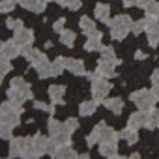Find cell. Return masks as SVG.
Here are the masks:
<instances>
[{
	"label": "cell",
	"mask_w": 159,
	"mask_h": 159,
	"mask_svg": "<svg viewBox=\"0 0 159 159\" xmlns=\"http://www.w3.org/2000/svg\"><path fill=\"white\" fill-rule=\"evenodd\" d=\"M99 99H83V103L79 105V114H81L83 118H90L94 112H96V109L99 107Z\"/></svg>",
	"instance_id": "obj_19"
},
{
	"label": "cell",
	"mask_w": 159,
	"mask_h": 159,
	"mask_svg": "<svg viewBox=\"0 0 159 159\" xmlns=\"http://www.w3.org/2000/svg\"><path fill=\"white\" fill-rule=\"evenodd\" d=\"M45 2H56V0H45Z\"/></svg>",
	"instance_id": "obj_48"
},
{
	"label": "cell",
	"mask_w": 159,
	"mask_h": 159,
	"mask_svg": "<svg viewBox=\"0 0 159 159\" xmlns=\"http://www.w3.org/2000/svg\"><path fill=\"white\" fill-rule=\"evenodd\" d=\"M54 148H56V144L51 140V137L47 139V137H43V135H34V137H30V142H28V148H26V153H25V157H28V159H34V157H41V155H45V153H52L54 152Z\"/></svg>",
	"instance_id": "obj_2"
},
{
	"label": "cell",
	"mask_w": 159,
	"mask_h": 159,
	"mask_svg": "<svg viewBox=\"0 0 159 159\" xmlns=\"http://www.w3.org/2000/svg\"><path fill=\"white\" fill-rule=\"evenodd\" d=\"M99 153L103 157H118V142H99Z\"/></svg>",
	"instance_id": "obj_25"
},
{
	"label": "cell",
	"mask_w": 159,
	"mask_h": 159,
	"mask_svg": "<svg viewBox=\"0 0 159 159\" xmlns=\"http://www.w3.org/2000/svg\"><path fill=\"white\" fill-rule=\"evenodd\" d=\"M99 58H105V60H118V56H116V51L111 47V45H105V47H101L99 49Z\"/></svg>",
	"instance_id": "obj_33"
},
{
	"label": "cell",
	"mask_w": 159,
	"mask_h": 159,
	"mask_svg": "<svg viewBox=\"0 0 159 159\" xmlns=\"http://www.w3.org/2000/svg\"><path fill=\"white\" fill-rule=\"evenodd\" d=\"M13 2H17V4H19V0H13Z\"/></svg>",
	"instance_id": "obj_49"
},
{
	"label": "cell",
	"mask_w": 159,
	"mask_h": 159,
	"mask_svg": "<svg viewBox=\"0 0 159 159\" xmlns=\"http://www.w3.org/2000/svg\"><path fill=\"white\" fill-rule=\"evenodd\" d=\"M56 2H58L62 8H67V10H71V11H77L79 8L83 6L81 0H56Z\"/></svg>",
	"instance_id": "obj_34"
},
{
	"label": "cell",
	"mask_w": 159,
	"mask_h": 159,
	"mask_svg": "<svg viewBox=\"0 0 159 159\" xmlns=\"http://www.w3.org/2000/svg\"><path fill=\"white\" fill-rule=\"evenodd\" d=\"M21 114H23V109L19 105L11 103L10 99L6 103H0V120H4L11 127H15V125L21 124Z\"/></svg>",
	"instance_id": "obj_6"
},
{
	"label": "cell",
	"mask_w": 159,
	"mask_h": 159,
	"mask_svg": "<svg viewBox=\"0 0 159 159\" xmlns=\"http://www.w3.org/2000/svg\"><path fill=\"white\" fill-rule=\"evenodd\" d=\"M109 28H111V39H114V41H124L125 38H127V34L131 32V28H133V19H131V15H124V13H120V15H116L112 21L109 19Z\"/></svg>",
	"instance_id": "obj_3"
},
{
	"label": "cell",
	"mask_w": 159,
	"mask_h": 159,
	"mask_svg": "<svg viewBox=\"0 0 159 159\" xmlns=\"http://www.w3.org/2000/svg\"><path fill=\"white\" fill-rule=\"evenodd\" d=\"M146 125V111H137V112H133V114H129V118H127V127H131V129H142Z\"/></svg>",
	"instance_id": "obj_20"
},
{
	"label": "cell",
	"mask_w": 159,
	"mask_h": 159,
	"mask_svg": "<svg viewBox=\"0 0 159 159\" xmlns=\"http://www.w3.org/2000/svg\"><path fill=\"white\" fill-rule=\"evenodd\" d=\"M15 4L13 0H0V13H11L15 10Z\"/></svg>",
	"instance_id": "obj_37"
},
{
	"label": "cell",
	"mask_w": 159,
	"mask_h": 159,
	"mask_svg": "<svg viewBox=\"0 0 159 159\" xmlns=\"http://www.w3.org/2000/svg\"><path fill=\"white\" fill-rule=\"evenodd\" d=\"M101 39H103V34L99 30H94L92 34H88V39L84 41V51L86 52H96L99 51L103 45H101Z\"/></svg>",
	"instance_id": "obj_14"
},
{
	"label": "cell",
	"mask_w": 159,
	"mask_h": 159,
	"mask_svg": "<svg viewBox=\"0 0 159 159\" xmlns=\"http://www.w3.org/2000/svg\"><path fill=\"white\" fill-rule=\"evenodd\" d=\"M129 99L137 105V109H140V111H152L153 107H155V103H157V98L153 96V92L152 90H144V88H140V90H135L131 96H129Z\"/></svg>",
	"instance_id": "obj_7"
},
{
	"label": "cell",
	"mask_w": 159,
	"mask_h": 159,
	"mask_svg": "<svg viewBox=\"0 0 159 159\" xmlns=\"http://www.w3.org/2000/svg\"><path fill=\"white\" fill-rule=\"evenodd\" d=\"M0 51H2L10 60H15L17 56H21V45L15 39H8L0 43Z\"/></svg>",
	"instance_id": "obj_13"
},
{
	"label": "cell",
	"mask_w": 159,
	"mask_h": 159,
	"mask_svg": "<svg viewBox=\"0 0 159 159\" xmlns=\"http://www.w3.org/2000/svg\"><path fill=\"white\" fill-rule=\"evenodd\" d=\"M148 19V26H146V34H148V45L152 49L159 47V21L155 17H146Z\"/></svg>",
	"instance_id": "obj_10"
},
{
	"label": "cell",
	"mask_w": 159,
	"mask_h": 159,
	"mask_svg": "<svg viewBox=\"0 0 159 159\" xmlns=\"http://www.w3.org/2000/svg\"><path fill=\"white\" fill-rule=\"evenodd\" d=\"M146 26H148V19H139V21H133V28H131V32H133L135 36H139V34L146 32Z\"/></svg>",
	"instance_id": "obj_36"
},
{
	"label": "cell",
	"mask_w": 159,
	"mask_h": 159,
	"mask_svg": "<svg viewBox=\"0 0 159 159\" xmlns=\"http://www.w3.org/2000/svg\"><path fill=\"white\" fill-rule=\"evenodd\" d=\"M144 13H146V17H155V19H159V2H157V0H153L152 4H148V6L144 8Z\"/></svg>",
	"instance_id": "obj_35"
},
{
	"label": "cell",
	"mask_w": 159,
	"mask_h": 159,
	"mask_svg": "<svg viewBox=\"0 0 159 159\" xmlns=\"http://www.w3.org/2000/svg\"><path fill=\"white\" fill-rule=\"evenodd\" d=\"M118 140H120V133H118L116 129L105 125L103 131H101V139H99V142H118Z\"/></svg>",
	"instance_id": "obj_27"
},
{
	"label": "cell",
	"mask_w": 159,
	"mask_h": 159,
	"mask_svg": "<svg viewBox=\"0 0 159 159\" xmlns=\"http://www.w3.org/2000/svg\"><path fill=\"white\" fill-rule=\"evenodd\" d=\"M152 92H153V96L157 98V101H159V84H152V88H150Z\"/></svg>",
	"instance_id": "obj_46"
},
{
	"label": "cell",
	"mask_w": 159,
	"mask_h": 159,
	"mask_svg": "<svg viewBox=\"0 0 159 159\" xmlns=\"http://www.w3.org/2000/svg\"><path fill=\"white\" fill-rule=\"evenodd\" d=\"M2 77H4V75H0V84H2Z\"/></svg>",
	"instance_id": "obj_47"
},
{
	"label": "cell",
	"mask_w": 159,
	"mask_h": 159,
	"mask_svg": "<svg viewBox=\"0 0 159 159\" xmlns=\"http://www.w3.org/2000/svg\"><path fill=\"white\" fill-rule=\"evenodd\" d=\"M79 153L71 148V144H58L54 148V152L51 153V157H54V159H73Z\"/></svg>",
	"instance_id": "obj_18"
},
{
	"label": "cell",
	"mask_w": 159,
	"mask_h": 159,
	"mask_svg": "<svg viewBox=\"0 0 159 159\" xmlns=\"http://www.w3.org/2000/svg\"><path fill=\"white\" fill-rule=\"evenodd\" d=\"M19 6L30 13H43L47 8L45 0H19Z\"/></svg>",
	"instance_id": "obj_15"
},
{
	"label": "cell",
	"mask_w": 159,
	"mask_h": 159,
	"mask_svg": "<svg viewBox=\"0 0 159 159\" xmlns=\"http://www.w3.org/2000/svg\"><path fill=\"white\" fill-rule=\"evenodd\" d=\"M157 129H159V127H157Z\"/></svg>",
	"instance_id": "obj_50"
},
{
	"label": "cell",
	"mask_w": 159,
	"mask_h": 159,
	"mask_svg": "<svg viewBox=\"0 0 159 159\" xmlns=\"http://www.w3.org/2000/svg\"><path fill=\"white\" fill-rule=\"evenodd\" d=\"M107 124L105 122H99L98 125H94V129L90 131V135L86 137V146L88 148H92V146H96V144H99V139H101V131H103V127H105Z\"/></svg>",
	"instance_id": "obj_22"
},
{
	"label": "cell",
	"mask_w": 159,
	"mask_h": 159,
	"mask_svg": "<svg viewBox=\"0 0 159 159\" xmlns=\"http://www.w3.org/2000/svg\"><path fill=\"white\" fill-rule=\"evenodd\" d=\"M28 142H30V137H13L10 140V150H8L10 157H25Z\"/></svg>",
	"instance_id": "obj_9"
},
{
	"label": "cell",
	"mask_w": 159,
	"mask_h": 159,
	"mask_svg": "<svg viewBox=\"0 0 159 159\" xmlns=\"http://www.w3.org/2000/svg\"><path fill=\"white\" fill-rule=\"evenodd\" d=\"M13 39H15L21 47H23V45H28V43H34V32H32L30 28L21 26V28L13 30Z\"/></svg>",
	"instance_id": "obj_17"
},
{
	"label": "cell",
	"mask_w": 159,
	"mask_h": 159,
	"mask_svg": "<svg viewBox=\"0 0 159 159\" xmlns=\"http://www.w3.org/2000/svg\"><path fill=\"white\" fill-rule=\"evenodd\" d=\"M64 125H66V129H67V131H69V133L73 135V133H75V131L79 129V120H77V118H71V116H69V118H67V120L64 122Z\"/></svg>",
	"instance_id": "obj_39"
},
{
	"label": "cell",
	"mask_w": 159,
	"mask_h": 159,
	"mask_svg": "<svg viewBox=\"0 0 159 159\" xmlns=\"http://www.w3.org/2000/svg\"><path fill=\"white\" fill-rule=\"evenodd\" d=\"M153 0H137V8H140V10H144L148 4H152Z\"/></svg>",
	"instance_id": "obj_43"
},
{
	"label": "cell",
	"mask_w": 159,
	"mask_h": 159,
	"mask_svg": "<svg viewBox=\"0 0 159 159\" xmlns=\"http://www.w3.org/2000/svg\"><path fill=\"white\" fill-rule=\"evenodd\" d=\"M0 139H4V140L13 139V127L10 124H6L4 120H0Z\"/></svg>",
	"instance_id": "obj_32"
},
{
	"label": "cell",
	"mask_w": 159,
	"mask_h": 159,
	"mask_svg": "<svg viewBox=\"0 0 159 159\" xmlns=\"http://www.w3.org/2000/svg\"><path fill=\"white\" fill-rule=\"evenodd\" d=\"M118 64H120V58H118V60H105V58H99V62H98V71H99L101 77L111 79V77L116 75Z\"/></svg>",
	"instance_id": "obj_11"
},
{
	"label": "cell",
	"mask_w": 159,
	"mask_h": 159,
	"mask_svg": "<svg viewBox=\"0 0 159 159\" xmlns=\"http://www.w3.org/2000/svg\"><path fill=\"white\" fill-rule=\"evenodd\" d=\"M94 15L101 23H109L111 19V6L109 4H96L94 6Z\"/></svg>",
	"instance_id": "obj_23"
},
{
	"label": "cell",
	"mask_w": 159,
	"mask_h": 159,
	"mask_svg": "<svg viewBox=\"0 0 159 159\" xmlns=\"http://www.w3.org/2000/svg\"><path fill=\"white\" fill-rule=\"evenodd\" d=\"M47 131L51 140L58 146V144H69L71 142V133L66 129V125L62 122H58L56 118H49L47 120Z\"/></svg>",
	"instance_id": "obj_4"
},
{
	"label": "cell",
	"mask_w": 159,
	"mask_h": 159,
	"mask_svg": "<svg viewBox=\"0 0 159 159\" xmlns=\"http://www.w3.org/2000/svg\"><path fill=\"white\" fill-rule=\"evenodd\" d=\"M47 94H49V99L52 105H62L64 103V96H66V86L62 84H51L47 88Z\"/></svg>",
	"instance_id": "obj_16"
},
{
	"label": "cell",
	"mask_w": 159,
	"mask_h": 159,
	"mask_svg": "<svg viewBox=\"0 0 159 159\" xmlns=\"http://www.w3.org/2000/svg\"><path fill=\"white\" fill-rule=\"evenodd\" d=\"M75 39H77V36H75L73 30H69V28L66 30V28H64V30L60 32V43H62L64 47H69V49H71V47L75 45Z\"/></svg>",
	"instance_id": "obj_30"
},
{
	"label": "cell",
	"mask_w": 159,
	"mask_h": 159,
	"mask_svg": "<svg viewBox=\"0 0 159 159\" xmlns=\"http://www.w3.org/2000/svg\"><path fill=\"white\" fill-rule=\"evenodd\" d=\"M124 8H135L137 6V0H122Z\"/></svg>",
	"instance_id": "obj_44"
},
{
	"label": "cell",
	"mask_w": 159,
	"mask_h": 159,
	"mask_svg": "<svg viewBox=\"0 0 159 159\" xmlns=\"http://www.w3.org/2000/svg\"><path fill=\"white\" fill-rule=\"evenodd\" d=\"M79 28H81V32L83 34H92L94 30H98L96 28V23H94V19H90V17H86V15H83L81 19H79Z\"/></svg>",
	"instance_id": "obj_28"
},
{
	"label": "cell",
	"mask_w": 159,
	"mask_h": 159,
	"mask_svg": "<svg viewBox=\"0 0 159 159\" xmlns=\"http://www.w3.org/2000/svg\"><path fill=\"white\" fill-rule=\"evenodd\" d=\"M103 105H105V109L109 111V112H112L114 116H118V114H122V111H124V101H122V98H105L103 99Z\"/></svg>",
	"instance_id": "obj_21"
},
{
	"label": "cell",
	"mask_w": 159,
	"mask_h": 159,
	"mask_svg": "<svg viewBox=\"0 0 159 159\" xmlns=\"http://www.w3.org/2000/svg\"><path fill=\"white\" fill-rule=\"evenodd\" d=\"M66 69L75 75V77H84L88 75L86 73V64L83 60H79V58H66Z\"/></svg>",
	"instance_id": "obj_12"
},
{
	"label": "cell",
	"mask_w": 159,
	"mask_h": 159,
	"mask_svg": "<svg viewBox=\"0 0 159 159\" xmlns=\"http://www.w3.org/2000/svg\"><path fill=\"white\" fill-rule=\"evenodd\" d=\"M120 139H124V140L127 142V146H135L140 137H139V131H137V129H131V127L125 125V129L120 131Z\"/></svg>",
	"instance_id": "obj_24"
},
{
	"label": "cell",
	"mask_w": 159,
	"mask_h": 159,
	"mask_svg": "<svg viewBox=\"0 0 159 159\" xmlns=\"http://www.w3.org/2000/svg\"><path fill=\"white\" fill-rule=\"evenodd\" d=\"M90 92H92V98H96V99H99V101H103L107 96H109V92H111V83L107 81V77H101L99 75V71L96 69L94 73H90Z\"/></svg>",
	"instance_id": "obj_5"
},
{
	"label": "cell",
	"mask_w": 159,
	"mask_h": 159,
	"mask_svg": "<svg viewBox=\"0 0 159 159\" xmlns=\"http://www.w3.org/2000/svg\"><path fill=\"white\" fill-rule=\"evenodd\" d=\"M64 25H66V19H64V17H60V19H56V21L52 23V26H51V28H52V32H58V34H60V32L64 30Z\"/></svg>",
	"instance_id": "obj_41"
},
{
	"label": "cell",
	"mask_w": 159,
	"mask_h": 159,
	"mask_svg": "<svg viewBox=\"0 0 159 159\" xmlns=\"http://www.w3.org/2000/svg\"><path fill=\"white\" fill-rule=\"evenodd\" d=\"M6 96H8V99H10L11 103H15V105H19V107H23L28 99L34 98L30 84L25 81L23 77H13V79H11Z\"/></svg>",
	"instance_id": "obj_1"
},
{
	"label": "cell",
	"mask_w": 159,
	"mask_h": 159,
	"mask_svg": "<svg viewBox=\"0 0 159 159\" xmlns=\"http://www.w3.org/2000/svg\"><path fill=\"white\" fill-rule=\"evenodd\" d=\"M146 58H148V54L144 51H137L135 52V60H146Z\"/></svg>",
	"instance_id": "obj_45"
},
{
	"label": "cell",
	"mask_w": 159,
	"mask_h": 159,
	"mask_svg": "<svg viewBox=\"0 0 159 159\" xmlns=\"http://www.w3.org/2000/svg\"><path fill=\"white\" fill-rule=\"evenodd\" d=\"M6 26H8L10 30H17V28L23 26V21H21V19H8V21H6Z\"/></svg>",
	"instance_id": "obj_40"
},
{
	"label": "cell",
	"mask_w": 159,
	"mask_h": 159,
	"mask_svg": "<svg viewBox=\"0 0 159 159\" xmlns=\"http://www.w3.org/2000/svg\"><path fill=\"white\" fill-rule=\"evenodd\" d=\"M64 69H66V58H64V56H56L54 62H51V77L62 75Z\"/></svg>",
	"instance_id": "obj_29"
},
{
	"label": "cell",
	"mask_w": 159,
	"mask_h": 159,
	"mask_svg": "<svg viewBox=\"0 0 159 159\" xmlns=\"http://www.w3.org/2000/svg\"><path fill=\"white\" fill-rule=\"evenodd\" d=\"M150 81H152V84H159V67L150 73Z\"/></svg>",
	"instance_id": "obj_42"
},
{
	"label": "cell",
	"mask_w": 159,
	"mask_h": 159,
	"mask_svg": "<svg viewBox=\"0 0 159 159\" xmlns=\"http://www.w3.org/2000/svg\"><path fill=\"white\" fill-rule=\"evenodd\" d=\"M144 127L150 129V131L159 127V111H155V107L152 111H146V125Z\"/></svg>",
	"instance_id": "obj_26"
},
{
	"label": "cell",
	"mask_w": 159,
	"mask_h": 159,
	"mask_svg": "<svg viewBox=\"0 0 159 159\" xmlns=\"http://www.w3.org/2000/svg\"><path fill=\"white\" fill-rule=\"evenodd\" d=\"M34 52H36V49L32 47V43H28V45H23L21 47V56L25 58V60H32V56H34Z\"/></svg>",
	"instance_id": "obj_38"
},
{
	"label": "cell",
	"mask_w": 159,
	"mask_h": 159,
	"mask_svg": "<svg viewBox=\"0 0 159 159\" xmlns=\"http://www.w3.org/2000/svg\"><path fill=\"white\" fill-rule=\"evenodd\" d=\"M30 64H32V69L36 71V75L39 79H49L51 77V62H49V58H47L45 52L36 51L34 56H32V60H30Z\"/></svg>",
	"instance_id": "obj_8"
},
{
	"label": "cell",
	"mask_w": 159,
	"mask_h": 159,
	"mask_svg": "<svg viewBox=\"0 0 159 159\" xmlns=\"http://www.w3.org/2000/svg\"><path fill=\"white\" fill-rule=\"evenodd\" d=\"M13 69V66H11V60L0 51V75H8L10 71Z\"/></svg>",
	"instance_id": "obj_31"
}]
</instances>
